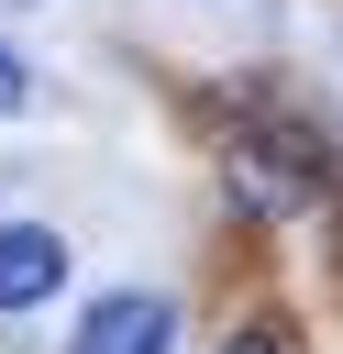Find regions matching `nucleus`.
I'll list each match as a JSON object with an SVG mask.
<instances>
[{"label": "nucleus", "mask_w": 343, "mask_h": 354, "mask_svg": "<svg viewBox=\"0 0 343 354\" xmlns=\"http://www.w3.org/2000/svg\"><path fill=\"white\" fill-rule=\"evenodd\" d=\"M55 277H66V243H55L44 221H11V232H0V310H33Z\"/></svg>", "instance_id": "obj_3"}, {"label": "nucleus", "mask_w": 343, "mask_h": 354, "mask_svg": "<svg viewBox=\"0 0 343 354\" xmlns=\"http://www.w3.org/2000/svg\"><path fill=\"white\" fill-rule=\"evenodd\" d=\"M221 354H288V332H277V321H254V332H232Z\"/></svg>", "instance_id": "obj_5"}, {"label": "nucleus", "mask_w": 343, "mask_h": 354, "mask_svg": "<svg viewBox=\"0 0 343 354\" xmlns=\"http://www.w3.org/2000/svg\"><path fill=\"white\" fill-rule=\"evenodd\" d=\"M177 343V310L155 299V288H111V299H89V321H77V354H166Z\"/></svg>", "instance_id": "obj_2"}, {"label": "nucleus", "mask_w": 343, "mask_h": 354, "mask_svg": "<svg viewBox=\"0 0 343 354\" xmlns=\"http://www.w3.org/2000/svg\"><path fill=\"white\" fill-rule=\"evenodd\" d=\"M321 188H332V155H321L310 133L254 122V133L232 144V199H243V210H266V221H277V210H310Z\"/></svg>", "instance_id": "obj_1"}, {"label": "nucleus", "mask_w": 343, "mask_h": 354, "mask_svg": "<svg viewBox=\"0 0 343 354\" xmlns=\"http://www.w3.org/2000/svg\"><path fill=\"white\" fill-rule=\"evenodd\" d=\"M22 100H33V77H22V55L0 44V111H22Z\"/></svg>", "instance_id": "obj_4"}]
</instances>
